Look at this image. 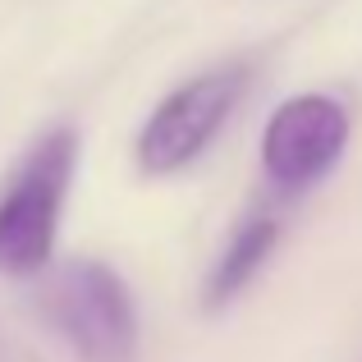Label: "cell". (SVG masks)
<instances>
[{"label":"cell","mask_w":362,"mask_h":362,"mask_svg":"<svg viewBox=\"0 0 362 362\" xmlns=\"http://www.w3.org/2000/svg\"><path fill=\"white\" fill-rule=\"evenodd\" d=\"M78 165V133L51 129L28 147L0 193V275H42L55 252L60 211Z\"/></svg>","instance_id":"1"},{"label":"cell","mask_w":362,"mask_h":362,"mask_svg":"<svg viewBox=\"0 0 362 362\" xmlns=\"http://www.w3.org/2000/svg\"><path fill=\"white\" fill-rule=\"evenodd\" d=\"M42 317L74 344L78 362H138V312L106 262H64L42 289Z\"/></svg>","instance_id":"2"},{"label":"cell","mask_w":362,"mask_h":362,"mask_svg":"<svg viewBox=\"0 0 362 362\" xmlns=\"http://www.w3.org/2000/svg\"><path fill=\"white\" fill-rule=\"evenodd\" d=\"M243 88H247V74L239 64H230V69L197 74L184 88L170 92L138 133L142 175L165 179V175H179L184 165H193V160L211 147L216 133L225 129V119L234 115Z\"/></svg>","instance_id":"3"},{"label":"cell","mask_w":362,"mask_h":362,"mask_svg":"<svg viewBox=\"0 0 362 362\" xmlns=\"http://www.w3.org/2000/svg\"><path fill=\"white\" fill-rule=\"evenodd\" d=\"M349 110L335 97H321V92H303L289 97L271 110L262 129V170L271 184L289 188H312L339 165L349 147Z\"/></svg>","instance_id":"4"},{"label":"cell","mask_w":362,"mask_h":362,"mask_svg":"<svg viewBox=\"0 0 362 362\" xmlns=\"http://www.w3.org/2000/svg\"><path fill=\"white\" fill-rule=\"evenodd\" d=\"M275 239H280V230H275V221H266V216L239 225V234L225 243L221 262H216L211 275H206V308H225V303L239 298L247 289V280L266 266Z\"/></svg>","instance_id":"5"}]
</instances>
